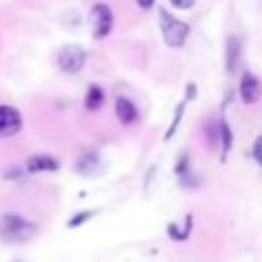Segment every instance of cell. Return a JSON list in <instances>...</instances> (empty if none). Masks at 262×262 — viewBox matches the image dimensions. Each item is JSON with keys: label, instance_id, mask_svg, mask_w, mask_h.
I'll list each match as a JSON object with an SVG mask.
<instances>
[{"label": "cell", "instance_id": "1", "mask_svg": "<svg viewBox=\"0 0 262 262\" xmlns=\"http://www.w3.org/2000/svg\"><path fill=\"white\" fill-rule=\"evenodd\" d=\"M37 225L16 213H6L0 217V239L6 244H23L35 237Z\"/></svg>", "mask_w": 262, "mask_h": 262}, {"label": "cell", "instance_id": "2", "mask_svg": "<svg viewBox=\"0 0 262 262\" xmlns=\"http://www.w3.org/2000/svg\"><path fill=\"white\" fill-rule=\"evenodd\" d=\"M160 29H162V35H164V41L168 47H182L188 39V33H190V27L178 18H174L166 8H160Z\"/></svg>", "mask_w": 262, "mask_h": 262}, {"label": "cell", "instance_id": "3", "mask_svg": "<svg viewBox=\"0 0 262 262\" xmlns=\"http://www.w3.org/2000/svg\"><path fill=\"white\" fill-rule=\"evenodd\" d=\"M113 10L111 6L98 2L90 8V14H88V23H90V31H92V37L94 39H104L106 35H111L113 31Z\"/></svg>", "mask_w": 262, "mask_h": 262}, {"label": "cell", "instance_id": "4", "mask_svg": "<svg viewBox=\"0 0 262 262\" xmlns=\"http://www.w3.org/2000/svg\"><path fill=\"white\" fill-rule=\"evenodd\" d=\"M86 63V51L80 45H63L57 51V66L68 74H76Z\"/></svg>", "mask_w": 262, "mask_h": 262}, {"label": "cell", "instance_id": "5", "mask_svg": "<svg viewBox=\"0 0 262 262\" xmlns=\"http://www.w3.org/2000/svg\"><path fill=\"white\" fill-rule=\"evenodd\" d=\"M23 117L18 108L10 104H0V137H12L20 131Z\"/></svg>", "mask_w": 262, "mask_h": 262}, {"label": "cell", "instance_id": "6", "mask_svg": "<svg viewBox=\"0 0 262 262\" xmlns=\"http://www.w3.org/2000/svg\"><path fill=\"white\" fill-rule=\"evenodd\" d=\"M260 96H262V82L254 74L244 72L239 78V98L246 104H254L260 100Z\"/></svg>", "mask_w": 262, "mask_h": 262}, {"label": "cell", "instance_id": "7", "mask_svg": "<svg viewBox=\"0 0 262 262\" xmlns=\"http://www.w3.org/2000/svg\"><path fill=\"white\" fill-rule=\"evenodd\" d=\"M25 168L33 174H37V172H55V170H59V162L55 158H51L49 154H33V156L27 158Z\"/></svg>", "mask_w": 262, "mask_h": 262}, {"label": "cell", "instance_id": "8", "mask_svg": "<svg viewBox=\"0 0 262 262\" xmlns=\"http://www.w3.org/2000/svg\"><path fill=\"white\" fill-rule=\"evenodd\" d=\"M115 115H117L119 123L131 125V123L137 121V106L127 96H119L117 102H115Z\"/></svg>", "mask_w": 262, "mask_h": 262}, {"label": "cell", "instance_id": "9", "mask_svg": "<svg viewBox=\"0 0 262 262\" xmlns=\"http://www.w3.org/2000/svg\"><path fill=\"white\" fill-rule=\"evenodd\" d=\"M98 168H100V158H98L96 151H86V154L80 156V160L76 162V172H78V174H84V176L94 174Z\"/></svg>", "mask_w": 262, "mask_h": 262}, {"label": "cell", "instance_id": "10", "mask_svg": "<svg viewBox=\"0 0 262 262\" xmlns=\"http://www.w3.org/2000/svg\"><path fill=\"white\" fill-rule=\"evenodd\" d=\"M102 104H104V92H102V88H100L98 84H90L88 90H86V96H84V106H86L90 113H94V111H98Z\"/></svg>", "mask_w": 262, "mask_h": 262}, {"label": "cell", "instance_id": "11", "mask_svg": "<svg viewBox=\"0 0 262 262\" xmlns=\"http://www.w3.org/2000/svg\"><path fill=\"white\" fill-rule=\"evenodd\" d=\"M190 229H192V217H190V215H186V217H184L182 227H180L178 223H168V227H166V231H168L170 239H176V242H184V239H188Z\"/></svg>", "mask_w": 262, "mask_h": 262}, {"label": "cell", "instance_id": "12", "mask_svg": "<svg viewBox=\"0 0 262 262\" xmlns=\"http://www.w3.org/2000/svg\"><path fill=\"white\" fill-rule=\"evenodd\" d=\"M239 61V41L235 37L227 39V49H225V63H227V72H233L235 66Z\"/></svg>", "mask_w": 262, "mask_h": 262}, {"label": "cell", "instance_id": "13", "mask_svg": "<svg viewBox=\"0 0 262 262\" xmlns=\"http://www.w3.org/2000/svg\"><path fill=\"white\" fill-rule=\"evenodd\" d=\"M219 139H221V147H223V154H221V160L227 158L229 149H231V141H233V133H231V127L227 125V121L221 117L219 121Z\"/></svg>", "mask_w": 262, "mask_h": 262}, {"label": "cell", "instance_id": "14", "mask_svg": "<svg viewBox=\"0 0 262 262\" xmlns=\"http://www.w3.org/2000/svg\"><path fill=\"white\" fill-rule=\"evenodd\" d=\"M182 113H184V102H180L178 106H176V113H174V119H172V123H170V127H168V131H166V135H164V141H168L174 133H176V129H178V123L182 121Z\"/></svg>", "mask_w": 262, "mask_h": 262}, {"label": "cell", "instance_id": "15", "mask_svg": "<svg viewBox=\"0 0 262 262\" xmlns=\"http://www.w3.org/2000/svg\"><path fill=\"white\" fill-rule=\"evenodd\" d=\"M92 215H94L92 211H80L78 215H74V217L68 221V227H70V229H72V227H80V225H84L88 219H92Z\"/></svg>", "mask_w": 262, "mask_h": 262}, {"label": "cell", "instance_id": "16", "mask_svg": "<svg viewBox=\"0 0 262 262\" xmlns=\"http://www.w3.org/2000/svg\"><path fill=\"white\" fill-rule=\"evenodd\" d=\"M252 158L256 160V164L262 166V135L256 137V141H254V145H252Z\"/></svg>", "mask_w": 262, "mask_h": 262}, {"label": "cell", "instance_id": "17", "mask_svg": "<svg viewBox=\"0 0 262 262\" xmlns=\"http://www.w3.org/2000/svg\"><path fill=\"white\" fill-rule=\"evenodd\" d=\"M176 174H178L180 178H186V174H188V158H186V156H182V158L178 160V164H176Z\"/></svg>", "mask_w": 262, "mask_h": 262}, {"label": "cell", "instance_id": "18", "mask_svg": "<svg viewBox=\"0 0 262 262\" xmlns=\"http://www.w3.org/2000/svg\"><path fill=\"white\" fill-rule=\"evenodd\" d=\"M168 2L178 10H188V8H192L196 4V0H168Z\"/></svg>", "mask_w": 262, "mask_h": 262}, {"label": "cell", "instance_id": "19", "mask_svg": "<svg viewBox=\"0 0 262 262\" xmlns=\"http://www.w3.org/2000/svg\"><path fill=\"white\" fill-rule=\"evenodd\" d=\"M135 2H137V6L143 8V10H149V8L156 4V0H135Z\"/></svg>", "mask_w": 262, "mask_h": 262}, {"label": "cell", "instance_id": "20", "mask_svg": "<svg viewBox=\"0 0 262 262\" xmlns=\"http://www.w3.org/2000/svg\"><path fill=\"white\" fill-rule=\"evenodd\" d=\"M194 94H196V86L190 82V84L186 86V100H192V98H194Z\"/></svg>", "mask_w": 262, "mask_h": 262}]
</instances>
